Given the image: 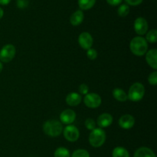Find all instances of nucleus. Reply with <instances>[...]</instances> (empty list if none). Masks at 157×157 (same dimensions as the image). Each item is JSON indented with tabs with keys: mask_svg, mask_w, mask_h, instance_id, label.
Listing matches in <instances>:
<instances>
[{
	"mask_svg": "<svg viewBox=\"0 0 157 157\" xmlns=\"http://www.w3.org/2000/svg\"><path fill=\"white\" fill-rule=\"evenodd\" d=\"M146 40L150 43H156L157 42V31L156 29H151L147 32L146 35Z\"/></svg>",
	"mask_w": 157,
	"mask_h": 157,
	"instance_id": "nucleus-21",
	"label": "nucleus"
},
{
	"mask_svg": "<svg viewBox=\"0 0 157 157\" xmlns=\"http://www.w3.org/2000/svg\"><path fill=\"white\" fill-rule=\"evenodd\" d=\"M82 97L78 92H71L67 95L65 101L67 105L71 106H77L81 103Z\"/></svg>",
	"mask_w": 157,
	"mask_h": 157,
	"instance_id": "nucleus-14",
	"label": "nucleus"
},
{
	"mask_svg": "<svg viewBox=\"0 0 157 157\" xmlns=\"http://www.w3.org/2000/svg\"><path fill=\"white\" fill-rule=\"evenodd\" d=\"M79 89L80 93L82 94V95H87V94L88 93L89 88H88V86H87L86 84H84V83L80 85L79 89Z\"/></svg>",
	"mask_w": 157,
	"mask_h": 157,
	"instance_id": "nucleus-27",
	"label": "nucleus"
},
{
	"mask_svg": "<svg viewBox=\"0 0 157 157\" xmlns=\"http://www.w3.org/2000/svg\"><path fill=\"white\" fill-rule=\"evenodd\" d=\"M93 42V38L89 32H82L80 34L79 37H78V43H79L80 46L85 50H87L92 47Z\"/></svg>",
	"mask_w": 157,
	"mask_h": 157,
	"instance_id": "nucleus-9",
	"label": "nucleus"
},
{
	"mask_svg": "<svg viewBox=\"0 0 157 157\" xmlns=\"http://www.w3.org/2000/svg\"><path fill=\"white\" fill-rule=\"evenodd\" d=\"M148 82L150 85L152 86H156L157 84V72L154 71L150 74L148 77Z\"/></svg>",
	"mask_w": 157,
	"mask_h": 157,
	"instance_id": "nucleus-25",
	"label": "nucleus"
},
{
	"mask_svg": "<svg viewBox=\"0 0 157 157\" xmlns=\"http://www.w3.org/2000/svg\"><path fill=\"white\" fill-rule=\"evenodd\" d=\"M113 123V117L109 113H103L98 118L97 124L100 128H106L110 126Z\"/></svg>",
	"mask_w": 157,
	"mask_h": 157,
	"instance_id": "nucleus-12",
	"label": "nucleus"
},
{
	"mask_svg": "<svg viewBox=\"0 0 157 157\" xmlns=\"http://www.w3.org/2000/svg\"><path fill=\"white\" fill-rule=\"evenodd\" d=\"M85 126L88 130H93L96 128V122L94 121V119L91 118H88L86 119L85 121Z\"/></svg>",
	"mask_w": 157,
	"mask_h": 157,
	"instance_id": "nucleus-24",
	"label": "nucleus"
},
{
	"mask_svg": "<svg viewBox=\"0 0 157 157\" xmlns=\"http://www.w3.org/2000/svg\"><path fill=\"white\" fill-rule=\"evenodd\" d=\"M130 49L132 53L136 56H143L148 49V44L145 38L141 36L134 37L130 43Z\"/></svg>",
	"mask_w": 157,
	"mask_h": 157,
	"instance_id": "nucleus-1",
	"label": "nucleus"
},
{
	"mask_svg": "<svg viewBox=\"0 0 157 157\" xmlns=\"http://www.w3.org/2000/svg\"><path fill=\"white\" fill-rule=\"evenodd\" d=\"M11 2V0H0V5L2 6H6Z\"/></svg>",
	"mask_w": 157,
	"mask_h": 157,
	"instance_id": "nucleus-31",
	"label": "nucleus"
},
{
	"mask_svg": "<svg viewBox=\"0 0 157 157\" xmlns=\"http://www.w3.org/2000/svg\"><path fill=\"white\" fill-rule=\"evenodd\" d=\"M130 12V6L127 4H122L117 9V14L121 17H126Z\"/></svg>",
	"mask_w": 157,
	"mask_h": 157,
	"instance_id": "nucleus-22",
	"label": "nucleus"
},
{
	"mask_svg": "<svg viewBox=\"0 0 157 157\" xmlns=\"http://www.w3.org/2000/svg\"><path fill=\"white\" fill-rule=\"evenodd\" d=\"M43 131L48 136L57 137L62 132V124L61 122L56 119L48 120L43 125Z\"/></svg>",
	"mask_w": 157,
	"mask_h": 157,
	"instance_id": "nucleus-2",
	"label": "nucleus"
},
{
	"mask_svg": "<svg viewBox=\"0 0 157 157\" xmlns=\"http://www.w3.org/2000/svg\"><path fill=\"white\" fill-rule=\"evenodd\" d=\"M133 157H156L152 149L147 147H140L136 150Z\"/></svg>",
	"mask_w": 157,
	"mask_h": 157,
	"instance_id": "nucleus-16",
	"label": "nucleus"
},
{
	"mask_svg": "<svg viewBox=\"0 0 157 157\" xmlns=\"http://www.w3.org/2000/svg\"><path fill=\"white\" fill-rule=\"evenodd\" d=\"M87 56L89 59L94 60L98 57V52L94 49H89L87 50Z\"/></svg>",
	"mask_w": 157,
	"mask_h": 157,
	"instance_id": "nucleus-26",
	"label": "nucleus"
},
{
	"mask_svg": "<svg viewBox=\"0 0 157 157\" xmlns=\"http://www.w3.org/2000/svg\"><path fill=\"white\" fill-rule=\"evenodd\" d=\"M3 15H4V11H3V9L0 7V19L2 18Z\"/></svg>",
	"mask_w": 157,
	"mask_h": 157,
	"instance_id": "nucleus-32",
	"label": "nucleus"
},
{
	"mask_svg": "<svg viewBox=\"0 0 157 157\" xmlns=\"http://www.w3.org/2000/svg\"><path fill=\"white\" fill-rule=\"evenodd\" d=\"M133 27L136 34L139 35H145L148 30V22L144 17H138L135 19Z\"/></svg>",
	"mask_w": 157,
	"mask_h": 157,
	"instance_id": "nucleus-8",
	"label": "nucleus"
},
{
	"mask_svg": "<svg viewBox=\"0 0 157 157\" xmlns=\"http://www.w3.org/2000/svg\"><path fill=\"white\" fill-rule=\"evenodd\" d=\"M101 97L97 93H87L84 98V103L88 108L95 109L101 106Z\"/></svg>",
	"mask_w": 157,
	"mask_h": 157,
	"instance_id": "nucleus-7",
	"label": "nucleus"
},
{
	"mask_svg": "<svg viewBox=\"0 0 157 157\" xmlns=\"http://www.w3.org/2000/svg\"><path fill=\"white\" fill-rule=\"evenodd\" d=\"M15 52H16V49L13 45H6L0 50V61L2 62H9L15 57Z\"/></svg>",
	"mask_w": 157,
	"mask_h": 157,
	"instance_id": "nucleus-5",
	"label": "nucleus"
},
{
	"mask_svg": "<svg viewBox=\"0 0 157 157\" xmlns=\"http://www.w3.org/2000/svg\"><path fill=\"white\" fill-rule=\"evenodd\" d=\"M157 50L156 49H150L146 52V60L149 66L153 69H157Z\"/></svg>",
	"mask_w": 157,
	"mask_h": 157,
	"instance_id": "nucleus-13",
	"label": "nucleus"
},
{
	"mask_svg": "<svg viewBox=\"0 0 157 157\" xmlns=\"http://www.w3.org/2000/svg\"><path fill=\"white\" fill-rule=\"evenodd\" d=\"M76 119V113L72 109H65L60 115V120L62 123L71 125L75 122Z\"/></svg>",
	"mask_w": 157,
	"mask_h": 157,
	"instance_id": "nucleus-11",
	"label": "nucleus"
},
{
	"mask_svg": "<svg viewBox=\"0 0 157 157\" xmlns=\"http://www.w3.org/2000/svg\"><path fill=\"white\" fill-rule=\"evenodd\" d=\"M3 69V65H2V62L1 61H0V73H1V72L2 71Z\"/></svg>",
	"mask_w": 157,
	"mask_h": 157,
	"instance_id": "nucleus-33",
	"label": "nucleus"
},
{
	"mask_svg": "<svg viewBox=\"0 0 157 157\" xmlns=\"http://www.w3.org/2000/svg\"><path fill=\"white\" fill-rule=\"evenodd\" d=\"M64 137L69 142H76L79 139L80 132L78 128L74 125H67L63 129Z\"/></svg>",
	"mask_w": 157,
	"mask_h": 157,
	"instance_id": "nucleus-6",
	"label": "nucleus"
},
{
	"mask_svg": "<svg viewBox=\"0 0 157 157\" xmlns=\"http://www.w3.org/2000/svg\"><path fill=\"white\" fill-rule=\"evenodd\" d=\"M112 157H130V153L125 148L117 146L112 152Z\"/></svg>",
	"mask_w": 157,
	"mask_h": 157,
	"instance_id": "nucleus-18",
	"label": "nucleus"
},
{
	"mask_svg": "<svg viewBox=\"0 0 157 157\" xmlns=\"http://www.w3.org/2000/svg\"><path fill=\"white\" fill-rule=\"evenodd\" d=\"M122 1L123 0H106V2L112 6H119V5L122 2Z\"/></svg>",
	"mask_w": 157,
	"mask_h": 157,
	"instance_id": "nucleus-30",
	"label": "nucleus"
},
{
	"mask_svg": "<svg viewBox=\"0 0 157 157\" xmlns=\"http://www.w3.org/2000/svg\"><path fill=\"white\" fill-rule=\"evenodd\" d=\"M71 157H90V154L86 149H79L74 151Z\"/></svg>",
	"mask_w": 157,
	"mask_h": 157,
	"instance_id": "nucleus-23",
	"label": "nucleus"
},
{
	"mask_svg": "<svg viewBox=\"0 0 157 157\" xmlns=\"http://www.w3.org/2000/svg\"><path fill=\"white\" fill-rule=\"evenodd\" d=\"M55 157H71V153L67 149L64 147H59L55 151Z\"/></svg>",
	"mask_w": 157,
	"mask_h": 157,
	"instance_id": "nucleus-20",
	"label": "nucleus"
},
{
	"mask_svg": "<svg viewBox=\"0 0 157 157\" xmlns=\"http://www.w3.org/2000/svg\"><path fill=\"white\" fill-rule=\"evenodd\" d=\"M145 94V87L140 83H135L129 89L127 98L133 102L140 101Z\"/></svg>",
	"mask_w": 157,
	"mask_h": 157,
	"instance_id": "nucleus-4",
	"label": "nucleus"
},
{
	"mask_svg": "<svg viewBox=\"0 0 157 157\" xmlns=\"http://www.w3.org/2000/svg\"><path fill=\"white\" fill-rule=\"evenodd\" d=\"M143 1L144 0H125V2L128 6H139V5H140L143 2Z\"/></svg>",
	"mask_w": 157,
	"mask_h": 157,
	"instance_id": "nucleus-28",
	"label": "nucleus"
},
{
	"mask_svg": "<svg viewBox=\"0 0 157 157\" xmlns=\"http://www.w3.org/2000/svg\"><path fill=\"white\" fill-rule=\"evenodd\" d=\"M119 126L124 129H130L133 128L135 124V119L130 114H125L119 119Z\"/></svg>",
	"mask_w": 157,
	"mask_h": 157,
	"instance_id": "nucleus-10",
	"label": "nucleus"
},
{
	"mask_svg": "<svg viewBox=\"0 0 157 157\" xmlns=\"http://www.w3.org/2000/svg\"><path fill=\"white\" fill-rule=\"evenodd\" d=\"M84 15L82 10H77L71 15L70 22L72 26H78L82 23L84 20Z\"/></svg>",
	"mask_w": 157,
	"mask_h": 157,
	"instance_id": "nucleus-15",
	"label": "nucleus"
},
{
	"mask_svg": "<svg viewBox=\"0 0 157 157\" xmlns=\"http://www.w3.org/2000/svg\"><path fill=\"white\" fill-rule=\"evenodd\" d=\"M28 5H29L28 0H18L17 2V6L19 9H25V7H27Z\"/></svg>",
	"mask_w": 157,
	"mask_h": 157,
	"instance_id": "nucleus-29",
	"label": "nucleus"
},
{
	"mask_svg": "<svg viewBox=\"0 0 157 157\" xmlns=\"http://www.w3.org/2000/svg\"><path fill=\"white\" fill-rule=\"evenodd\" d=\"M112 94H113V98L119 102H125L128 99L127 93L122 89H120V88H116V89H113Z\"/></svg>",
	"mask_w": 157,
	"mask_h": 157,
	"instance_id": "nucleus-17",
	"label": "nucleus"
},
{
	"mask_svg": "<svg viewBox=\"0 0 157 157\" xmlns=\"http://www.w3.org/2000/svg\"><path fill=\"white\" fill-rule=\"evenodd\" d=\"M106 140V133L101 128H95L89 135V143L93 147L98 148L104 145Z\"/></svg>",
	"mask_w": 157,
	"mask_h": 157,
	"instance_id": "nucleus-3",
	"label": "nucleus"
},
{
	"mask_svg": "<svg viewBox=\"0 0 157 157\" xmlns=\"http://www.w3.org/2000/svg\"><path fill=\"white\" fill-rule=\"evenodd\" d=\"M78 3L81 10H88L94 7L96 0H78Z\"/></svg>",
	"mask_w": 157,
	"mask_h": 157,
	"instance_id": "nucleus-19",
	"label": "nucleus"
}]
</instances>
